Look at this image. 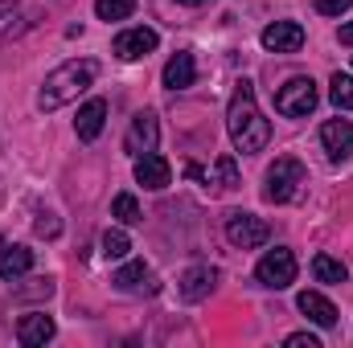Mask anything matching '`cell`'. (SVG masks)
Instances as JSON below:
<instances>
[{
  "instance_id": "e0dca14e",
  "label": "cell",
  "mask_w": 353,
  "mask_h": 348,
  "mask_svg": "<svg viewBox=\"0 0 353 348\" xmlns=\"http://www.w3.org/2000/svg\"><path fill=\"white\" fill-rule=\"evenodd\" d=\"M296 307L316 324V328H333L337 324V307L321 295V291H300V299H296Z\"/></svg>"
},
{
  "instance_id": "cb8c5ba5",
  "label": "cell",
  "mask_w": 353,
  "mask_h": 348,
  "mask_svg": "<svg viewBox=\"0 0 353 348\" xmlns=\"http://www.w3.org/2000/svg\"><path fill=\"white\" fill-rule=\"evenodd\" d=\"M103 254H107V259H128V254H132V238H128V234H123V230H107V234H103Z\"/></svg>"
},
{
  "instance_id": "83f0119b",
  "label": "cell",
  "mask_w": 353,
  "mask_h": 348,
  "mask_svg": "<svg viewBox=\"0 0 353 348\" xmlns=\"http://www.w3.org/2000/svg\"><path fill=\"white\" fill-rule=\"evenodd\" d=\"M337 41H341V45H353V21H350V25H341V33H337Z\"/></svg>"
},
{
  "instance_id": "9a60e30c",
  "label": "cell",
  "mask_w": 353,
  "mask_h": 348,
  "mask_svg": "<svg viewBox=\"0 0 353 348\" xmlns=\"http://www.w3.org/2000/svg\"><path fill=\"white\" fill-rule=\"evenodd\" d=\"M103 123H107V98H90V102H83V107H79L74 131H79V140H83V144H90V140H99Z\"/></svg>"
},
{
  "instance_id": "4316f807",
  "label": "cell",
  "mask_w": 353,
  "mask_h": 348,
  "mask_svg": "<svg viewBox=\"0 0 353 348\" xmlns=\"http://www.w3.org/2000/svg\"><path fill=\"white\" fill-rule=\"evenodd\" d=\"M283 345H288V348H321V340H316L312 332H292Z\"/></svg>"
},
{
  "instance_id": "f1b7e54d",
  "label": "cell",
  "mask_w": 353,
  "mask_h": 348,
  "mask_svg": "<svg viewBox=\"0 0 353 348\" xmlns=\"http://www.w3.org/2000/svg\"><path fill=\"white\" fill-rule=\"evenodd\" d=\"M17 12V0H0V17H12Z\"/></svg>"
},
{
  "instance_id": "277c9868",
  "label": "cell",
  "mask_w": 353,
  "mask_h": 348,
  "mask_svg": "<svg viewBox=\"0 0 353 348\" xmlns=\"http://www.w3.org/2000/svg\"><path fill=\"white\" fill-rule=\"evenodd\" d=\"M316 83L312 78H288L283 87H279V94H275V111L279 115H288V119H304L312 107H316Z\"/></svg>"
},
{
  "instance_id": "7c38bea8",
  "label": "cell",
  "mask_w": 353,
  "mask_h": 348,
  "mask_svg": "<svg viewBox=\"0 0 353 348\" xmlns=\"http://www.w3.org/2000/svg\"><path fill=\"white\" fill-rule=\"evenodd\" d=\"M136 180H140L144 188L161 193V188H169L173 168H169V160H165V156H157V152H144V156H136Z\"/></svg>"
},
{
  "instance_id": "8992f818",
  "label": "cell",
  "mask_w": 353,
  "mask_h": 348,
  "mask_svg": "<svg viewBox=\"0 0 353 348\" xmlns=\"http://www.w3.org/2000/svg\"><path fill=\"white\" fill-rule=\"evenodd\" d=\"M255 279L271 287V291H283V287H292L296 283V254L292 250H283V246H275V250H267L259 266H255Z\"/></svg>"
},
{
  "instance_id": "6da1fadb",
  "label": "cell",
  "mask_w": 353,
  "mask_h": 348,
  "mask_svg": "<svg viewBox=\"0 0 353 348\" xmlns=\"http://www.w3.org/2000/svg\"><path fill=\"white\" fill-rule=\"evenodd\" d=\"M226 131L234 140V152L243 156H255L271 144V123L259 111V98H255V83L243 78L234 87V98H230V111H226Z\"/></svg>"
},
{
  "instance_id": "ac0fdd59",
  "label": "cell",
  "mask_w": 353,
  "mask_h": 348,
  "mask_svg": "<svg viewBox=\"0 0 353 348\" xmlns=\"http://www.w3.org/2000/svg\"><path fill=\"white\" fill-rule=\"evenodd\" d=\"M193 83H197V62H193V54H173L169 66H165V87L189 90Z\"/></svg>"
},
{
  "instance_id": "8fae6325",
  "label": "cell",
  "mask_w": 353,
  "mask_h": 348,
  "mask_svg": "<svg viewBox=\"0 0 353 348\" xmlns=\"http://www.w3.org/2000/svg\"><path fill=\"white\" fill-rule=\"evenodd\" d=\"M263 50L271 54H296L300 45H304V25H296V21H275V25H267L263 29Z\"/></svg>"
},
{
  "instance_id": "ba28073f",
  "label": "cell",
  "mask_w": 353,
  "mask_h": 348,
  "mask_svg": "<svg viewBox=\"0 0 353 348\" xmlns=\"http://www.w3.org/2000/svg\"><path fill=\"white\" fill-rule=\"evenodd\" d=\"M111 287L115 291H123V295H157V274H152V266L148 262H128V266H119L115 274H111Z\"/></svg>"
},
{
  "instance_id": "52a82bcc",
  "label": "cell",
  "mask_w": 353,
  "mask_h": 348,
  "mask_svg": "<svg viewBox=\"0 0 353 348\" xmlns=\"http://www.w3.org/2000/svg\"><path fill=\"white\" fill-rule=\"evenodd\" d=\"M157 45H161L157 29H144V25H136V29H123V33L111 41V54H115V58H123V62H140V58H148Z\"/></svg>"
},
{
  "instance_id": "30bf717a",
  "label": "cell",
  "mask_w": 353,
  "mask_h": 348,
  "mask_svg": "<svg viewBox=\"0 0 353 348\" xmlns=\"http://www.w3.org/2000/svg\"><path fill=\"white\" fill-rule=\"evenodd\" d=\"M321 144H325V152H329L333 164H345L353 156V123L350 119H329L321 127Z\"/></svg>"
},
{
  "instance_id": "f546056e",
  "label": "cell",
  "mask_w": 353,
  "mask_h": 348,
  "mask_svg": "<svg viewBox=\"0 0 353 348\" xmlns=\"http://www.w3.org/2000/svg\"><path fill=\"white\" fill-rule=\"evenodd\" d=\"M176 4H189V8H197V4H205V0H176Z\"/></svg>"
},
{
  "instance_id": "4fadbf2b",
  "label": "cell",
  "mask_w": 353,
  "mask_h": 348,
  "mask_svg": "<svg viewBox=\"0 0 353 348\" xmlns=\"http://www.w3.org/2000/svg\"><path fill=\"white\" fill-rule=\"evenodd\" d=\"M214 287H218V270L214 266H189L181 274V299L185 303H201Z\"/></svg>"
},
{
  "instance_id": "5b68a950",
  "label": "cell",
  "mask_w": 353,
  "mask_h": 348,
  "mask_svg": "<svg viewBox=\"0 0 353 348\" xmlns=\"http://www.w3.org/2000/svg\"><path fill=\"white\" fill-rule=\"evenodd\" d=\"M267 238H271V226H267L263 217H255V213H230L226 217V242L230 246L259 250V246H267Z\"/></svg>"
},
{
  "instance_id": "44dd1931",
  "label": "cell",
  "mask_w": 353,
  "mask_h": 348,
  "mask_svg": "<svg viewBox=\"0 0 353 348\" xmlns=\"http://www.w3.org/2000/svg\"><path fill=\"white\" fill-rule=\"evenodd\" d=\"M111 217H115L119 226H140V221H144V213H140V201H136L132 193H119V197L111 201Z\"/></svg>"
},
{
  "instance_id": "484cf974",
  "label": "cell",
  "mask_w": 353,
  "mask_h": 348,
  "mask_svg": "<svg viewBox=\"0 0 353 348\" xmlns=\"http://www.w3.org/2000/svg\"><path fill=\"white\" fill-rule=\"evenodd\" d=\"M345 8H353V0H316V12L321 17H341Z\"/></svg>"
},
{
  "instance_id": "d4e9b609",
  "label": "cell",
  "mask_w": 353,
  "mask_h": 348,
  "mask_svg": "<svg viewBox=\"0 0 353 348\" xmlns=\"http://www.w3.org/2000/svg\"><path fill=\"white\" fill-rule=\"evenodd\" d=\"M33 230H37L41 238H58V234H62V221H58L54 213H37V221H33Z\"/></svg>"
},
{
  "instance_id": "7402d4cb",
  "label": "cell",
  "mask_w": 353,
  "mask_h": 348,
  "mask_svg": "<svg viewBox=\"0 0 353 348\" xmlns=\"http://www.w3.org/2000/svg\"><path fill=\"white\" fill-rule=\"evenodd\" d=\"M329 98H333V107L337 111H353V74H333L329 78Z\"/></svg>"
},
{
  "instance_id": "3957f363",
  "label": "cell",
  "mask_w": 353,
  "mask_h": 348,
  "mask_svg": "<svg viewBox=\"0 0 353 348\" xmlns=\"http://www.w3.org/2000/svg\"><path fill=\"white\" fill-rule=\"evenodd\" d=\"M308 184V168L292 156H279L271 168H267V184H263V197L271 205H288L300 197V188Z\"/></svg>"
},
{
  "instance_id": "d6986e66",
  "label": "cell",
  "mask_w": 353,
  "mask_h": 348,
  "mask_svg": "<svg viewBox=\"0 0 353 348\" xmlns=\"http://www.w3.org/2000/svg\"><path fill=\"white\" fill-rule=\"evenodd\" d=\"M197 180H205V188H214V193H230V188H239V160L234 156H218L214 173H201Z\"/></svg>"
},
{
  "instance_id": "9c48e42d",
  "label": "cell",
  "mask_w": 353,
  "mask_h": 348,
  "mask_svg": "<svg viewBox=\"0 0 353 348\" xmlns=\"http://www.w3.org/2000/svg\"><path fill=\"white\" fill-rule=\"evenodd\" d=\"M157 140H161V123H157V115H152V111H140V115L132 119L128 135H123V152H132V156L157 152Z\"/></svg>"
},
{
  "instance_id": "7a4b0ae2",
  "label": "cell",
  "mask_w": 353,
  "mask_h": 348,
  "mask_svg": "<svg viewBox=\"0 0 353 348\" xmlns=\"http://www.w3.org/2000/svg\"><path fill=\"white\" fill-rule=\"evenodd\" d=\"M94 78H99V62H90V58H70V62H62L58 70L46 74L41 94H37V107H41V111H58V107L74 102Z\"/></svg>"
},
{
  "instance_id": "5bb4252c",
  "label": "cell",
  "mask_w": 353,
  "mask_h": 348,
  "mask_svg": "<svg viewBox=\"0 0 353 348\" xmlns=\"http://www.w3.org/2000/svg\"><path fill=\"white\" fill-rule=\"evenodd\" d=\"M54 332H58V324H54V316H46V312L21 316V324H17V340H21V345H29V348L54 340Z\"/></svg>"
},
{
  "instance_id": "603a6c76",
  "label": "cell",
  "mask_w": 353,
  "mask_h": 348,
  "mask_svg": "<svg viewBox=\"0 0 353 348\" xmlns=\"http://www.w3.org/2000/svg\"><path fill=\"white\" fill-rule=\"evenodd\" d=\"M132 12H136V0H94L99 21H128Z\"/></svg>"
},
{
  "instance_id": "2e32d148",
  "label": "cell",
  "mask_w": 353,
  "mask_h": 348,
  "mask_svg": "<svg viewBox=\"0 0 353 348\" xmlns=\"http://www.w3.org/2000/svg\"><path fill=\"white\" fill-rule=\"evenodd\" d=\"M33 270V250L29 246H0V279L4 283H21Z\"/></svg>"
},
{
  "instance_id": "ffe728a7",
  "label": "cell",
  "mask_w": 353,
  "mask_h": 348,
  "mask_svg": "<svg viewBox=\"0 0 353 348\" xmlns=\"http://www.w3.org/2000/svg\"><path fill=\"white\" fill-rule=\"evenodd\" d=\"M312 279L316 283H329V287H341L350 279V270H345V262L333 259V254H316L312 259Z\"/></svg>"
}]
</instances>
